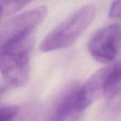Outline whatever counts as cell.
I'll return each instance as SVG.
<instances>
[{
    "label": "cell",
    "instance_id": "2",
    "mask_svg": "<svg viewBox=\"0 0 121 121\" xmlns=\"http://www.w3.org/2000/svg\"><path fill=\"white\" fill-rule=\"evenodd\" d=\"M95 15L94 5L83 6L49 32L40 43L39 49L48 52L72 46L91 25Z\"/></svg>",
    "mask_w": 121,
    "mask_h": 121
},
{
    "label": "cell",
    "instance_id": "1",
    "mask_svg": "<svg viewBox=\"0 0 121 121\" xmlns=\"http://www.w3.org/2000/svg\"><path fill=\"white\" fill-rule=\"evenodd\" d=\"M34 35L9 41L0 47V73L14 87L24 86L30 74V56Z\"/></svg>",
    "mask_w": 121,
    "mask_h": 121
},
{
    "label": "cell",
    "instance_id": "3",
    "mask_svg": "<svg viewBox=\"0 0 121 121\" xmlns=\"http://www.w3.org/2000/svg\"><path fill=\"white\" fill-rule=\"evenodd\" d=\"M47 8L40 6L13 17L0 28V47L9 41L34 34L35 29L44 20Z\"/></svg>",
    "mask_w": 121,
    "mask_h": 121
},
{
    "label": "cell",
    "instance_id": "6",
    "mask_svg": "<svg viewBox=\"0 0 121 121\" xmlns=\"http://www.w3.org/2000/svg\"><path fill=\"white\" fill-rule=\"evenodd\" d=\"M77 89L73 88L61 99L48 121H78L81 112L76 105Z\"/></svg>",
    "mask_w": 121,
    "mask_h": 121
},
{
    "label": "cell",
    "instance_id": "12",
    "mask_svg": "<svg viewBox=\"0 0 121 121\" xmlns=\"http://www.w3.org/2000/svg\"><path fill=\"white\" fill-rule=\"evenodd\" d=\"M4 14V11H3V8H2V6L0 5V19H1V17H2Z\"/></svg>",
    "mask_w": 121,
    "mask_h": 121
},
{
    "label": "cell",
    "instance_id": "11",
    "mask_svg": "<svg viewBox=\"0 0 121 121\" xmlns=\"http://www.w3.org/2000/svg\"><path fill=\"white\" fill-rule=\"evenodd\" d=\"M6 91H7V88L5 87H3V86L0 87V99L2 98V97L3 96V95L4 94Z\"/></svg>",
    "mask_w": 121,
    "mask_h": 121
},
{
    "label": "cell",
    "instance_id": "8",
    "mask_svg": "<svg viewBox=\"0 0 121 121\" xmlns=\"http://www.w3.org/2000/svg\"><path fill=\"white\" fill-rule=\"evenodd\" d=\"M20 112L17 105L0 106V121H16Z\"/></svg>",
    "mask_w": 121,
    "mask_h": 121
},
{
    "label": "cell",
    "instance_id": "5",
    "mask_svg": "<svg viewBox=\"0 0 121 121\" xmlns=\"http://www.w3.org/2000/svg\"><path fill=\"white\" fill-rule=\"evenodd\" d=\"M108 66L95 72L76 91V105L80 112L104 97Z\"/></svg>",
    "mask_w": 121,
    "mask_h": 121
},
{
    "label": "cell",
    "instance_id": "10",
    "mask_svg": "<svg viewBox=\"0 0 121 121\" xmlns=\"http://www.w3.org/2000/svg\"><path fill=\"white\" fill-rule=\"evenodd\" d=\"M109 16L112 19H121V0H114L109 11Z\"/></svg>",
    "mask_w": 121,
    "mask_h": 121
},
{
    "label": "cell",
    "instance_id": "7",
    "mask_svg": "<svg viewBox=\"0 0 121 121\" xmlns=\"http://www.w3.org/2000/svg\"><path fill=\"white\" fill-rule=\"evenodd\" d=\"M121 88V61L108 65L104 97L111 98L115 96Z\"/></svg>",
    "mask_w": 121,
    "mask_h": 121
},
{
    "label": "cell",
    "instance_id": "9",
    "mask_svg": "<svg viewBox=\"0 0 121 121\" xmlns=\"http://www.w3.org/2000/svg\"><path fill=\"white\" fill-rule=\"evenodd\" d=\"M31 1V0H6L5 5L2 7L4 14L7 15L13 14L23 8Z\"/></svg>",
    "mask_w": 121,
    "mask_h": 121
},
{
    "label": "cell",
    "instance_id": "4",
    "mask_svg": "<svg viewBox=\"0 0 121 121\" xmlns=\"http://www.w3.org/2000/svg\"><path fill=\"white\" fill-rule=\"evenodd\" d=\"M119 38L120 28L118 25L111 24L103 27L89 41L88 51L98 62L112 63L117 53Z\"/></svg>",
    "mask_w": 121,
    "mask_h": 121
}]
</instances>
